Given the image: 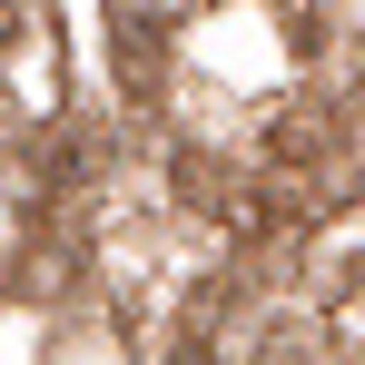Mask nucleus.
Instances as JSON below:
<instances>
[{"mask_svg":"<svg viewBox=\"0 0 365 365\" xmlns=\"http://www.w3.org/2000/svg\"><path fill=\"white\" fill-rule=\"evenodd\" d=\"M0 20H10V0H0Z\"/></svg>","mask_w":365,"mask_h":365,"instance_id":"1","label":"nucleus"}]
</instances>
